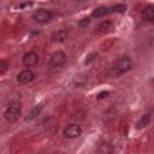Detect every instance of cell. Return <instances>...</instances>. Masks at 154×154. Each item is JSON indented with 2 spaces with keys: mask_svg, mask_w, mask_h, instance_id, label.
I'll list each match as a JSON object with an SVG mask.
<instances>
[{
  "mask_svg": "<svg viewBox=\"0 0 154 154\" xmlns=\"http://www.w3.org/2000/svg\"><path fill=\"white\" fill-rule=\"evenodd\" d=\"M114 30V24L111 20H103L97 25V32L99 34H108Z\"/></svg>",
  "mask_w": 154,
  "mask_h": 154,
  "instance_id": "obj_8",
  "label": "cell"
},
{
  "mask_svg": "<svg viewBox=\"0 0 154 154\" xmlns=\"http://www.w3.org/2000/svg\"><path fill=\"white\" fill-rule=\"evenodd\" d=\"M22 61H23V65L25 67H34L38 63V55L35 52H32V51L31 52H28V53H25L23 55Z\"/></svg>",
  "mask_w": 154,
  "mask_h": 154,
  "instance_id": "obj_7",
  "label": "cell"
},
{
  "mask_svg": "<svg viewBox=\"0 0 154 154\" xmlns=\"http://www.w3.org/2000/svg\"><path fill=\"white\" fill-rule=\"evenodd\" d=\"M108 95H109V93L105 90V91H101V93H99L96 97H97V100H102V99H105V97H107Z\"/></svg>",
  "mask_w": 154,
  "mask_h": 154,
  "instance_id": "obj_17",
  "label": "cell"
},
{
  "mask_svg": "<svg viewBox=\"0 0 154 154\" xmlns=\"http://www.w3.org/2000/svg\"><path fill=\"white\" fill-rule=\"evenodd\" d=\"M20 113H22V106H20V103L19 102H16V101H12L8 105V107L5 109L4 118L8 123H14V122L18 120Z\"/></svg>",
  "mask_w": 154,
  "mask_h": 154,
  "instance_id": "obj_1",
  "label": "cell"
},
{
  "mask_svg": "<svg viewBox=\"0 0 154 154\" xmlns=\"http://www.w3.org/2000/svg\"><path fill=\"white\" fill-rule=\"evenodd\" d=\"M31 5H32V2H23V4H20V5H19V8L29 7V6H31Z\"/></svg>",
  "mask_w": 154,
  "mask_h": 154,
  "instance_id": "obj_19",
  "label": "cell"
},
{
  "mask_svg": "<svg viewBox=\"0 0 154 154\" xmlns=\"http://www.w3.org/2000/svg\"><path fill=\"white\" fill-rule=\"evenodd\" d=\"M82 135V128L77 124H70L64 129V136L67 138H77Z\"/></svg>",
  "mask_w": 154,
  "mask_h": 154,
  "instance_id": "obj_5",
  "label": "cell"
},
{
  "mask_svg": "<svg viewBox=\"0 0 154 154\" xmlns=\"http://www.w3.org/2000/svg\"><path fill=\"white\" fill-rule=\"evenodd\" d=\"M7 67H8V63L6 61V60H1L0 61V75H2V73H5V71L7 70Z\"/></svg>",
  "mask_w": 154,
  "mask_h": 154,
  "instance_id": "obj_16",
  "label": "cell"
},
{
  "mask_svg": "<svg viewBox=\"0 0 154 154\" xmlns=\"http://www.w3.org/2000/svg\"><path fill=\"white\" fill-rule=\"evenodd\" d=\"M141 17H142V19L146 20V22L154 23V6H147V7L141 12Z\"/></svg>",
  "mask_w": 154,
  "mask_h": 154,
  "instance_id": "obj_10",
  "label": "cell"
},
{
  "mask_svg": "<svg viewBox=\"0 0 154 154\" xmlns=\"http://www.w3.org/2000/svg\"><path fill=\"white\" fill-rule=\"evenodd\" d=\"M106 14H109V13H108V7H106V6L96 7V8L91 12V17H94V18H101V17H105Z\"/></svg>",
  "mask_w": 154,
  "mask_h": 154,
  "instance_id": "obj_12",
  "label": "cell"
},
{
  "mask_svg": "<svg viewBox=\"0 0 154 154\" xmlns=\"http://www.w3.org/2000/svg\"><path fill=\"white\" fill-rule=\"evenodd\" d=\"M42 111V105L40 103V105H36V106H34L31 109H30V112L28 113V117H26V120H30V119H34L36 116H38L40 114V112Z\"/></svg>",
  "mask_w": 154,
  "mask_h": 154,
  "instance_id": "obj_14",
  "label": "cell"
},
{
  "mask_svg": "<svg viewBox=\"0 0 154 154\" xmlns=\"http://www.w3.org/2000/svg\"><path fill=\"white\" fill-rule=\"evenodd\" d=\"M89 24H90V18H88V17H84V18L79 19V22H78V25L81 28H87Z\"/></svg>",
  "mask_w": 154,
  "mask_h": 154,
  "instance_id": "obj_15",
  "label": "cell"
},
{
  "mask_svg": "<svg viewBox=\"0 0 154 154\" xmlns=\"http://www.w3.org/2000/svg\"><path fill=\"white\" fill-rule=\"evenodd\" d=\"M126 11V5L125 4H118L108 7V13H123Z\"/></svg>",
  "mask_w": 154,
  "mask_h": 154,
  "instance_id": "obj_13",
  "label": "cell"
},
{
  "mask_svg": "<svg viewBox=\"0 0 154 154\" xmlns=\"http://www.w3.org/2000/svg\"><path fill=\"white\" fill-rule=\"evenodd\" d=\"M96 55H97L96 53H91V54H89V55H88V59L85 60V64H89L91 60H94V59L96 58Z\"/></svg>",
  "mask_w": 154,
  "mask_h": 154,
  "instance_id": "obj_18",
  "label": "cell"
},
{
  "mask_svg": "<svg viewBox=\"0 0 154 154\" xmlns=\"http://www.w3.org/2000/svg\"><path fill=\"white\" fill-rule=\"evenodd\" d=\"M149 122H150V114H148V113L143 114V116L137 120V123H136V129L141 130V129L146 128V126L149 124Z\"/></svg>",
  "mask_w": 154,
  "mask_h": 154,
  "instance_id": "obj_11",
  "label": "cell"
},
{
  "mask_svg": "<svg viewBox=\"0 0 154 154\" xmlns=\"http://www.w3.org/2000/svg\"><path fill=\"white\" fill-rule=\"evenodd\" d=\"M66 59H67V57H66L65 52H63V51H55L49 57V61H48L49 69H59V67H61L63 65H65Z\"/></svg>",
  "mask_w": 154,
  "mask_h": 154,
  "instance_id": "obj_2",
  "label": "cell"
},
{
  "mask_svg": "<svg viewBox=\"0 0 154 154\" xmlns=\"http://www.w3.org/2000/svg\"><path fill=\"white\" fill-rule=\"evenodd\" d=\"M35 79V73L30 69H25L17 75V81L20 84H28Z\"/></svg>",
  "mask_w": 154,
  "mask_h": 154,
  "instance_id": "obj_6",
  "label": "cell"
},
{
  "mask_svg": "<svg viewBox=\"0 0 154 154\" xmlns=\"http://www.w3.org/2000/svg\"><path fill=\"white\" fill-rule=\"evenodd\" d=\"M52 18H53V12L49 11V10H46V8H38L32 14V19L36 23H40V24H46Z\"/></svg>",
  "mask_w": 154,
  "mask_h": 154,
  "instance_id": "obj_4",
  "label": "cell"
},
{
  "mask_svg": "<svg viewBox=\"0 0 154 154\" xmlns=\"http://www.w3.org/2000/svg\"><path fill=\"white\" fill-rule=\"evenodd\" d=\"M67 38V31L65 29H61V30H57L54 31L52 35H51V40L53 42H64L65 40Z\"/></svg>",
  "mask_w": 154,
  "mask_h": 154,
  "instance_id": "obj_9",
  "label": "cell"
},
{
  "mask_svg": "<svg viewBox=\"0 0 154 154\" xmlns=\"http://www.w3.org/2000/svg\"><path fill=\"white\" fill-rule=\"evenodd\" d=\"M132 66H134V63L128 55H124V57L119 58L116 63V70H117L118 75H123V73L130 71L132 69Z\"/></svg>",
  "mask_w": 154,
  "mask_h": 154,
  "instance_id": "obj_3",
  "label": "cell"
}]
</instances>
